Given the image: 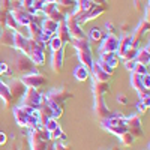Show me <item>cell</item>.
Wrapping results in <instances>:
<instances>
[{
    "label": "cell",
    "mask_w": 150,
    "mask_h": 150,
    "mask_svg": "<svg viewBox=\"0 0 150 150\" xmlns=\"http://www.w3.org/2000/svg\"><path fill=\"white\" fill-rule=\"evenodd\" d=\"M8 87H9V92H11L12 98H14V101H15V99H20V98L24 95L26 89H27V87L23 84L21 80H12V81L8 84Z\"/></svg>",
    "instance_id": "obj_17"
},
{
    "label": "cell",
    "mask_w": 150,
    "mask_h": 150,
    "mask_svg": "<svg viewBox=\"0 0 150 150\" xmlns=\"http://www.w3.org/2000/svg\"><path fill=\"white\" fill-rule=\"evenodd\" d=\"M132 72L138 74V75H146V74H149V66L141 65V63H137V62H135V66H134V71Z\"/></svg>",
    "instance_id": "obj_38"
},
{
    "label": "cell",
    "mask_w": 150,
    "mask_h": 150,
    "mask_svg": "<svg viewBox=\"0 0 150 150\" xmlns=\"http://www.w3.org/2000/svg\"><path fill=\"white\" fill-rule=\"evenodd\" d=\"M87 39H89V41H101L102 39V32L99 29H92Z\"/></svg>",
    "instance_id": "obj_37"
},
{
    "label": "cell",
    "mask_w": 150,
    "mask_h": 150,
    "mask_svg": "<svg viewBox=\"0 0 150 150\" xmlns=\"http://www.w3.org/2000/svg\"><path fill=\"white\" fill-rule=\"evenodd\" d=\"M57 26H59V23L54 21V20H50V18H44V20L41 21V30L45 32V33L50 35V36H54V35H56Z\"/></svg>",
    "instance_id": "obj_23"
},
{
    "label": "cell",
    "mask_w": 150,
    "mask_h": 150,
    "mask_svg": "<svg viewBox=\"0 0 150 150\" xmlns=\"http://www.w3.org/2000/svg\"><path fill=\"white\" fill-rule=\"evenodd\" d=\"M6 141H8V137H6V134H5V132H0V146L6 144Z\"/></svg>",
    "instance_id": "obj_48"
},
{
    "label": "cell",
    "mask_w": 150,
    "mask_h": 150,
    "mask_svg": "<svg viewBox=\"0 0 150 150\" xmlns=\"http://www.w3.org/2000/svg\"><path fill=\"white\" fill-rule=\"evenodd\" d=\"M112 150H117V149H112Z\"/></svg>",
    "instance_id": "obj_50"
},
{
    "label": "cell",
    "mask_w": 150,
    "mask_h": 150,
    "mask_svg": "<svg viewBox=\"0 0 150 150\" xmlns=\"http://www.w3.org/2000/svg\"><path fill=\"white\" fill-rule=\"evenodd\" d=\"M77 57H78L80 65L86 66L92 72V68H93V63H95L93 56H92V50H81V51H77Z\"/></svg>",
    "instance_id": "obj_16"
},
{
    "label": "cell",
    "mask_w": 150,
    "mask_h": 150,
    "mask_svg": "<svg viewBox=\"0 0 150 150\" xmlns=\"http://www.w3.org/2000/svg\"><path fill=\"white\" fill-rule=\"evenodd\" d=\"M63 65H65V48H60L57 51L51 53V71L56 74H60L63 71Z\"/></svg>",
    "instance_id": "obj_15"
},
{
    "label": "cell",
    "mask_w": 150,
    "mask_h": 150,
    "mask_svg": "<svg viewBox=\"0 0 150 150\" xmlns=\"http://www.w3.org/2000/svg\"><path fill=\"white\" fill-rule=\"evenodd\" d=\"M104 129L108 131V132H111V134H114V135H117V137L122 135V134H125V132H128L125 125H111V126H104Z\"/></svg>",
    "instance_id": "obj_31"
},
{
    "label": "cell",
    "mask_w": 150,
    "mask_h": 150,
    "mask_svg": "<svg viewBox=\"0 0 150 150\" xmlns=\"http://www.w3.org/2000/svg\"><path fill=\"white\" fill-rule=\"evenodd\" d=\"M119 140H120V143L123 144V146H132L134 144V137L129 134V132H125V134H122V135H119Z\"/></svg>",
    "instance_id": "obj_35"
},
{
    "label": "cell",
    "mask_w": 150,
    "mask_h": 150,
    "mask_svg": "<svg viewBox=\"0 0 150 150\" xmlns=\"http://www.w3.org/2000/svg\"><path fill=\"white\" fill-rule=\"evenodd\" d=\"M5 27H8L9 30H17L20 26L17 24V21L14 20V17L11 15V12L6 14V20H5Z\"/></svg>",
    "instance_id": "obj_34"
},
{
    "label": "cell",
    "mask_w": 150,
    "mask_h": 150,
    "mask_svg": "<svg viewBox=\"0 0 150 150\" xmlns=\"http://www.w3.org/2000/svg\"><path fill=\"white\" fill-rule=\"evenodd\" d=\"M137 63H141L149 66V60H150V53H149V44L146 47H143L141 50H137V56L134 59Z\"/></svg>",
    "instance_id": "obj_25"
},
{
    "label": "cell",
    "mask_w": 150,
    "mask_h": 150,
    "mask_svg": "<svg viewBox=\"0 0 150 150\" xmlns=\"http://www.w3.org/2000/svg\"><path fill=\"white\" fill-rule=\"evenodd\" d=\"M21 98H23L21 105H26V107H30L35 110H38L41 107V104L44 102V95L38 92V89H32V87H27Z\"/></svg>",
    "instance_id": "obj_6"
},
{
    "label": "cell",
    "mask_w": 150,
    "mask_h": 150,
    "mask_svg": "<svg viewBox=\"0 0 150 150\" xmlns=\"http://www.w3.org/2000/svg\"><path fill=\"white\" fill-rule=\"evenodd\" d=\"M59 126H60V125L57 123L56 119H48V122L44 125V128H45V131H47L48 134H50V132H53L54 129H57Z\"/></svg>",
    "instance_id": "obj_36"
},
{
    "label": "cell",
    "mask_w": 150,
    "mask_h": 150,
    "mask_svg": "<svg viewBox=\"0 0 150 150\" xmlns=\"http://www.w3.org/2000/svg\"><path fill=\"white\" fill-rule=\"evenodd\" d=\"M56 36L59 38V39L63 42V45H66V44H69L71 42V35H69V32H68V29H66V24H65V21H60L59 23V26H57V30H56Z\"/></svg>",
    "instance_id": "obj_21"
},
{
    "label": "cell",
    "mask_w": 150,
    "mask_h": 150,
    "mask_svg": "<svg viewBox=\"0 0 150 150\" xmlns=\"http://www.w3.org/2000/svg\"><path fill=\"white\" fill-rule=\"evenodd\" d=\"M141 80H143V86L146 87V89H149V87H150V75L149 74L141 75Z\"/></svg>",
    "instance_id": "obj_44"
},
{
    "label": "cell",
    "mask_w": 150,
    "mask_h": 150,
    "mask_svg": "<svg viewBox=\"0 0 150 150\" xmlns=\"http://www.w3.org/2000/svg\"><path fill=\"white\" fill-rule=\"evenodd\" d=\"M137 110H138V112H146V111L149 110V107H147L144 102L138 101V102H137Z\"/></svg>",
    "instance_id": "obj_42"
},
{
    "label": "cell",
    "mask_w": 150,
    "mask_h": 150,
    "mask_svg": "<svg viewBox=\"0 0 150 150\" xmlns=\"http://www.w3.org/2000/svg\"><path fill=\"white\" fill-rule=\"evenodd\" d=\"M29 141H30V150H51V138L50 134L45 131L44 126L29 128Z\"/></svg>",
    "instance_id": "obj_3"
},
{
    "label": "cell",
    "mask_w": 150,
    "mask_h": 150,
    "mask_svg": "<svg viewBox=\"0 0 150 150\" xmlns=\"http://www.w3.org/2000/svg\"><path fill=\"white\" fill-rule=\"evenodd\" d=\"M14 32L15 30H5L2 32V36H0V39H2V44L3 45H8V47H12L14 48Z\"/></svg>",
    "instance_id": "obj_30"
},
{
    "label": "cell",
    "mask_w": 150,
    "mask_h": 150,
    "mask_svg": "<svg viewBox=\"0 0 150 150\" xmlns=\"http://www.w3.org/2000/svg\"><path fill=\"white\" fill-rule=\"evenodd\" d=\"M125 126H126V131L134 137H137V138H141V137L144 135L143 132V128H141V120L138 116H129V117H125Z\"/></svg>",
    "instance_id": "obj_8"
},
{
    "label": "cell",
    "mask_w": 150,
    "mask_h": 150,
    "mask_svg": "<svg viewBox=\"0 0 150 150\" xmlns=\"http://www.w3.org/2000/svg\"><path fill=\"white\" fill-rule=\"evenodd\" d=\"M137 50L138 48H135V47H129L126 51H125L122 56H119L123 62H128V60H134L135 59V56H137Z\"/></svg>",
    "instance_id": "obj_33"
},
{
    "label": "cell",
    "mask_w": 150,
    "mask_h": 150,
    "mask_svg": "<svg viewBox=\"0 0 150 150\" xmlns=\"http://www.w3.org/2000/svg\"><path fill=\"white\" fill-rule=\"evenodd\" d=\"M65 24H66V29L71 35L72 39H87V35L83 32L80 23L77 21V15L74 14V12H71V14L65 15Z\"/></svg>",
    "instance_id": "obj_5"
},
{
    "label": "cell",
    "mask_w": 150,
    "mask_h": 150,
    "mask_svg": "<svg viewBox=\"0 0 150 150\" xmlns=\"http://www.w3.org/2000/svg\"><path fill=\"white\" fill-rule=\"evenodd\" d=\"M42 12H44L45 18L54 20V21H57V23H60V21L65 20V14L60 11V8H59L57 3H45V5L42 6Z\"/></svg>",
    "instance_id": "obj_11"
},
{
    "label": "cell",
    "mask_w": 150,
    "mask_h": 150,
    "mask_svg": "<svg viewBox=\"0 0 150 150\" xmlns=\"http://www.w3.org/2000/svg\"><path fill=\"white\" fill-rule=\"evenodd\" d=\"M89 77H90V71L87 69L86 66L78 65L77 68L74 69V78L77 80V81H86Z\"/></svg>",
    "instance_id": "obj_27"
},
{
    "label": "cell",
    "mask_w": 150,
    "mask_h": 150,
    "mask_svg": "<svg viewBox=\"0 0 150 150\" xmlns=\"http://www.w3.org/2000/svg\"><path fill=\"white\" fill-rule=\"evenodd\" d=\"M21 81L26 87H32V89H39V87L48 84V78L39 72H32V74H27V75H23Z\"/></svg>",
    "instance_id": "obj_7"
},
{
    "label": "cell",
    "mask_w": 150,
    "mask_h": 150,
    "mask_svg": "<svg viewBox=\"0 0 150 150\" xmlns=\"http://www.w3.org/2000/svg\"><path fill=\"white\" fill-rule=\"evenodd\" d=\"M11 15L14 17V20L17 21L18 26L21 27H27L30 23H33V15L30 14V12L27 9H24V8H15V9H11Z\"/></svg>",
    "instance_id": "obj_10"
},
{
    "label": "cell",
    "mask_w": 150,
    "mask_h": 150,
    "mask_svg": "<svg viewBox=\"0 0 150 150\" xmlns=\"http://www.w3.org/2000/svg\"><path fill=\"white\" fill-rule=\"evenodd\" d=\"M0 99L3 101L5 107L6 108H11L12 105H14V98H12L11 92H9V87L6 83H3V80H0Z\"/></svg>",
    "instance_id": "obj_18"
},
{
    "label": "cell",
    "mask_w": 150,
    "mask_h": 150,
    "mask_svg": "<svg viewBox=\"0 0 150 150\" xmlns=\"http://www.w3.org/2000/svg\"><path fill=\"white\" fill-rule=\"evenodd\" d=\"M41 26L38 23H30L29 26H27V38H30V39H33V41H36L38 39V36L41 35Z\"/></svg>",
    "instance_id": "obj_28"
},
{
    "label": "cell",
    "mask_w": 150,
    "mask_h": 150,
    "mask_svg": "<svg viewBox=\"0 0 150 150\" xmlns=\"http://www.w3.org/2000/svg\"><path fill=\"white\" fill-rule=\"evenodd\" d=\"M92 3L96 6H102V8H108L107 6V0H92Z\"/></svg>",
    "instance_id": "obj_46"
},
{
    "label": "cell",
    "mask_w": 150,
    "mask_h": 150,
    "mask_svg": "<svg viewBox=\"0 0 150 150\" xmlns=\"http://www.w3.org/2000/svg\"><path fill=\"white\" fill-rule=\"evenodd\" d=\"M2 32H3V27H2V26H0V36H2Z\"/></svg>",
    "instance_id": "obj_49"
},
{
    "label": "cell",
    "mask_w": 150,
    "mask_h": 150,
    "mask_svg": "<svg viewBox=\"0 0 150 150\" xmlns=\"http://www.w3.org/2000/svg\"><path fill=\"white\" fill-rule=\"evenodd\" d=\"M65 132H63V129H62L60 126L57 128V129H54L53 132H50V138H51V140H56V138H60V137L62 135H63Z\"/></svg>",
    "instance_id": "obj_39"
},
{
    "label": "cell",
    "mask_w": 150,
    "mask_h": 150,
    "mask_svg": "<svg viewBox=\"0 0 150 150\" xmlns=\"http://www.w3.org/2000/svg\"><path fill=\"white\" fill-rule=\"evenodd\" d=\"M105 29H107L108 35H114V26H112V23H107L105 24Z\"/></svg>",
    "instance_id": "obj_47"
},
{
    "label": "cell",
    "mask_w": 150,
    "mask_h": 150,
    "mask_svg": "<svg viewBox=\"0 0 150 150\" xmlns=\"http://www.w3.org/2000/svg\"><path fill=\"white\" fill-rule=\"evenodd\" d=\"M44 96L47 99H50V101L59 104V105H65V101L72 98V93L66 89V87H59V89H53L51 92H48Z\"/></svg>",
    "instance_id": "obj_9"
},
{
    "label": "cell",
    "mask_w": 150,
    "mask_h": 150,
    "mask_svg": "<svg viewBox=\"0 0 150 150\" xmlns=\"http://www.w3.org/2000/svg\"><path fill=\"white\" fill-rule=\"evenodd\" d=\"M98 65H99V68H101L102 71H105V72L110 74V75H112V72H114V69H112L111 66H108L107 63H102V62H99V60H98Z\"/></svg>",
    "instance_id": "obj_40"
},
{
    "label": "cell",
    "mask_w": 150,
    "mask_h": 150,
    "mask_svg": "<svg viewBox=\"0 0 150 150\" xmlns=\"http://www.w3.org/2000/svg\"><path fill=\"white\" fill-rule=\"evenodd\" d=\"M69 44L77 50V51H81V50H92L89 39H71Z\"/></svg>",
    "instance_id": "obj_29"
},
{
    "label": "cell",
    "mask_w": 150,
    "mask_h": 150,
    "mask_svg": "<svg viewBox=\"0 0 150 150\" xmlns=\"http://www.w3.org/2000/svg\"><path fill=\"white\" fill-rule=\"evenodd\" d=\"M117 102H119V104H123V105H126V104H128V96L123 95V93H119V95H117Z\"/></svg>",
    "instance_id": "obj_43"
},
{
    "label": "cell",
    "mask_w": 150,
    "mask_h": 150,
    "mask_svg": "<svg viewBox=\"0 0 150 150\" xmlns=\"http://www.w3.org/2000/svg\"><path fill=\"white\" fill-rule=\"evenodd\" d=\"M101 45H99V54L101 53H116L119 47V38L116 35H107L104 39H101Z\"/></svg>",
    "instance_id": "obj_13"
},
{
    "label": "cell",
    "mask_w": 150,
    "mask_h": 150,
    "mask_svg": "<svg viewBox=\"0 0 150 150\" xmlns=\"http://www.w3.org/2000/svg\"><path fill=\"white\" fill-rule=\"evenodd\" d=\"M99 62L107 63L112 69H116L119 66V57H117L116 53H101V54H99Z\"/></svg>",
    "instance_id": "obj_20"
},
{
    "label": "cell",
    "mask_w": 150,
    "mask_h": 150,
    "mask_svg": "<svg viewBox=\"0 0 150 150\" xmlns=\"http://www.w3.org/2000/svg\"><path fill=\"white\" fill-rule=\"evenodd\" d=\"M14 119L18 126H23V128L39 126V111L26 105H20L14 108Z\"/></svg>",
    "instance_id": "obj_2"
},
{
    "label": "cell",
    "mask_w": 150,
    "mask_h": 150,
    "mask_svg": "<svg viewBox=\"0 0 150 150\" xmlns=\"http://www.w3.org/2000/svg\"><path fill=\"white\" fill-rule=\"evenodd\" d=\"M149 26H150L149 20H146V18H143V20L138 23V26L135 27V32L132 33V47L138 48V42L149 33Z\"/></svg>",
    "instance_id": "obj_14"
},
{
    "label": "cell",
    "mask_w": 150,
    "mask_h": 150,
    "mask_svg": "<svg viewBox=\"0 0 150 150\" xmlns=\"http://www.w3.org/2000/svg\"><path fill=\"white\" fill-rule=\"evenodd\" d=\"M44 98H45V96H44ZM45 102L48 104L50 110H51L53 119L57 120L59 117L63 116V112H65V105H59V104H56V102H53V101H50V99H47V98H45Z\"/></svg>",
    "instance_id": "obj_26"
},
{
    "label": "cell",
    "mask_w": 150,
    "mask_h": 150,
    "mask_svg": "<svg viewBox=\"0 0 150 150\" xmlns=\"http://www.w3.org/2000/svg\"><path fill=\"white\" fill-rule=\"evenodd\" d=\"M110 90H111L110 83H101V81L93 80L92 92H93V98H95V112L99 117V120H104V119L114 114V112L107 107V104L104 101V95L108 93Z\"/></svg>",
    "instance_id": "obj_1"
},
{
    "label": "cell",
    "mask_w": 150,
    "mask_h": 150,
    "mask_svg": "<svg viewBox=\"0 0 150 150\" xmlns=\"http://www.w3.org/2000/svg\"><path fill=\"white\" fill-rule=\"evenodd\" d=\"M51 150H69V147L63 143H56V144H53Z\"/></svg>",
    "instance_id": "obj_41"
},
{
    "label": "cell",
    "mask_w": 150,
    "mask_h": 150,
    "mask_svg": "<svg viewBox=\"0 0 150 150\" xmlns=\"http://www.w3.org/2000/svg\"><path fill=\"white\" fill-rule=\"evenodd\" d=\"M29 57L32 59V62L36 66L45 65V60H47V57H45V45L41 44V42H38V41H35L33 50H32V53H30Z\"/></svg>",
    "instance_id": "obj_12"
},
{
    "label": "cell",
    "mask_w": 150,
    "mask_h": 150,
    "mask_svg": "<svg viewBox=\"0 0 150 150\" xmlns=\"http://www.w3.org/2000/svg\"><path fill=\"white\" fill-rule=\"evenodd\" d=\"M48 47H50V50H51V53L53 51H57V50H60V48H65V45H63V42H62L59 38L54 35L51 39H50V42H48Z\"/></svg>",
    "instance_id": "obj_32"
},
{
    "label": "cell",
    "mask_w": 150,
    "mask_h": 150,
    "mask_svg": "<svg viewBox=\"0 0 150 150\" xmlns=\"http://www.w3.org/2000/svg\"><path fill=\"white\" fill-rule=\"evenodd\" d=\"M134 66H135V60H128V62H125V68H126L129 72L134 71Z\"/></svg>",
    "instance_id": "obj_45"
},
{
    "label": "cell",
    "mask_w": 150,
    "mask_h": 150,
    "mask_svg": "<svg viewBox=\"0 0 150 150\" xmlns=\"http://www.w3.org/2000/svg\"><path fill=\"white\" fill-rule=\"evenodd\" d=\"M12 68H14V72L18 74V75H27V74H32V72H36V65L32 62V59L26 54H20L15 57L14 63H12Z\"/></svg>",
    "instance_id": "obj_4"
},
{
    "label": "cell",
    "mask_w": 150,
    "mask_h": 150,
    "mask_svg": "<svg viewBox=\"0 0 150 150\" xmlns=\"http://www.w3.org/2000/svg\"><path fill=\"white\" fill-rule=\"evenodd\" d=\"M129 47H132V35H123L119 39V47H117V51H116L117 57L122 56Z\"/></svg>",
    "instance_id": "obj_24"
},
{
    "label": "cell",
    "mask_w": 150,
    "mask_h": 150,
    "mask_svg": "<svg viewBox=\"0 0 150 150\" xmlns=\"http://www.w3.org/2000/svg\"><path fill=\"white\" fill-rule=\"evenodd\" d=\"M131 86L134 87V90H137V93H149V89L143 86V80H141V75L131 72Z\"/></svg>",
    "instance_id": "obj_22"
},
{
    "label": "cell",
    "mask_w": 150,
    "mask_h": 150,
    "mask_svg": "<svg viewBox=\"0 0 150 150\" xmlns=\"http://www.w3.org/2000/svg\"><path fill=\"white\" fill-rule=\"evenodd\" d=\"M90 75L93 77V80L101 81V83H110V80H111V75H110V74H107L105 71H102L101 68H99L98 62H96V63H93V68H92Z\"/></svg>",
    "instance_id": "obj_19"
}]
</instances>
